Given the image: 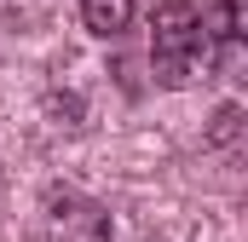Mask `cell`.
<instances>
[{
	"mask_svg": "<svg viewBox=\"0 0 248 242\" xmlns=\"http://www.w3.org/2000/svg\"><path fill=\"white\" fill-rule=\"evenodd\" d=\"M243 0H162L150 17V75L162 87H196L237 58Z\"/></svg>",
	"mask_w": 248,
	"mask_h": 242,
	"instance_id": "6da1fadb",
	"label": "cell"
},
{
	"mask_svg": "<svg viewBox=\"0 0 248 242\" xmlns=\"http://www.w3.org/2000/svg\"><path fill=\"white\" fill-rule=\"evenodd\" d=\"M41 242H116L110 208L81 190H46L41 202Z\"/></svg>",
	"mask_w": 248,
	"mask_h": 242,
	"instance_id": "7a4b0ae2",
	"label": "cell"
},
{
	"mask_svg": "<svg viewBox=\"0 0 248 242\" xmlns=\"http://www.w3.org/2000/svg\"><path fill=\"white\" fill-rule=\"evenodd\" d=\"M133 6L139 0H81V23L98 41H116V35H127V23H133Z\"/></svg>",
	"mask_w": 248,
	"mask_h": 242,
	"instance_id": "3957f363",
	"label": "cell"
}]
</instances>
